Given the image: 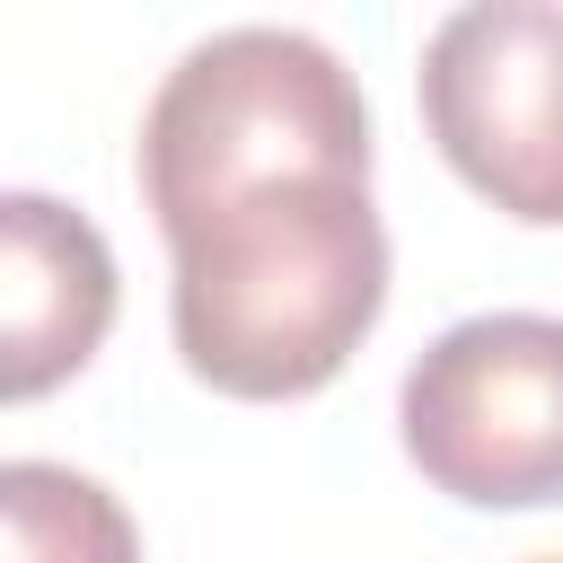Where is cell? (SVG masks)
I'll use <instances>...</instances> for the list:
<instances>
[{
  "label": "cell",
  "mask_w": 563,
  "mask_h": 563,
  "mask_svg": "<svg viewBox=\"0 0 563 563\" xmlns=\"http://www.w3.org/2000/svg\"><path fill=\"white\" fill-rule=\"evenodd\" d=\"M0 563H141V528L132 510L53 457H9L0 466Z\"/></svg>",
  "instance_id": "obj_6"
},
{
  "label": "cell",
  "mask_w": 563,
  "mask_h": 563,
  "mask_svg": "<svg viewBox=\"0 0 563 563\" xmlns=\"http://www.w3.org/2000/svg\"><path fill=\"white\" fill-rule=\"evenodd\" d=\"M405 457L475 510L563 501V317L493 308L422 343L396 396Z\"/></svg>",
  "instance_id": "obj_3"
},
{
  "label": "cell",
  "mask_w": 563,
  "mask_h": 563,
  "mask_svg": "<svg viewBox=\"0 0 563 563\" xmlns=\"http://www.w3.org/2000/svg\"><path fill=\"white\" fill-rule=\"evenodd\" d=\"M422 123L493 211L563 229V9L554 0L449 9L422 44Z\"/></svg>",
  "instance_id": "obj_4"
},
{
  "label": "cell",
  "mask_w": 563,
  "mask_h": 563,
  "mask_svg": "<svg viewBox=\"0 0 563 563\" xmlns=\"http://www.w3.org/2000/svg\"><path fill=\"white\" fill-rule=\"evenodd\" d=\"M299 176L369 185V106L343 53L299 26L202 35L141 114V202L158 238L176 246L202 220Z\"/></svg>",
  "instance_id": "obj_2"
},
{
  "label": "cell",
  "mask_w": 563,
  "mask_h": 563,
  "mask_svg": "<svg viewBox=\"0 0 563 563\" xmlns=\"http://www.w3.org/2000/svg\"><path fill=\"white\" fill-rule=\"evenodd\" d=\"M114 325V255L88 211L9 185L0 194V396L26 405L88 369Z\"/></svg>",
  "instance_id": "obj_5"
},
{
  "label": "cell",
  "mask_w": 563,
  "mask_h": 563,
  "mask_svg": "<svg viewBox=\"0 0 563 563\" xmlns=\"http://www.w3.org/2000/svg\"><path fill=\"white\" fill-rule=\"evenodd\" d=\"M537 563H563V554H537Z\"/></svg>",
  "instance_id": "obj_7"
},
{
  "label": "cell",
  "mask_w": 563,
  "mask_h": 563,
  "mask_svg": "<svg viewBox=\"0 0 563 563\" xmlns=\"http://www.w3.org/2000/svg\"><path fill=\"white\" fill-rule=\"evenodd\" d=\"M176 352L202 387L282 405L317 396L387 308V220L352 176L273 185L167 246Z\"/></svg>",
  "instance_id": "obj_1"
}]
</instances>
